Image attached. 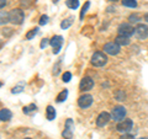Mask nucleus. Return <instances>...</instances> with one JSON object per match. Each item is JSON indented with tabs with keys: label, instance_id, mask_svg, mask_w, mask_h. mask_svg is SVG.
Wrapping results in <instances>:
<instances>
[{
	"label": "nucleus",
	"instance_id": "27",
	"mask_svg": "<svg viewBox=\"0 0 148 139\" xmlns=\"http://www.w3.org/2000/svg\"><path fill=\"white\" fill-rule=\"evenodd\" d=\"M48 22V16L47 15H42L40 18V25H46Z\"/></svg>",
	"mask_w": 148,
	"mask_h": 139
},
{
	"label": "nucleus",
	"instance_id": "32",
	"mask_svg": "<svg viewBox=\"0 0 148 139\" xmlns=\"http://www.w3.org/2000/svg\"><path fill=\"white\" fill-rule=\"evenodd\" d=\"M143 18H145V21H146V22H148V12L146 14V15H145V17H143Z\"/></svg>",
	"mask_w": 148,
	"mask_h": 139
},
{
	"label": "nucleus",
	"instance_id": "14",
	"mask_svg": "<svg viewBox=\"0 0 148 139\" xmlns=\"http://www.w3.org/2000/svg\"><path fill=\"white\" fill-rule=\"evenodd\" d=\"M115 42H116L120 47L121 46H128L130 44V37H125V36H117L116 38H115Z\"/></svg>",
	"mask_w": 148,
	"mask_h": 139
},
{
	"label": "nucleus",
	"instance_id": "22",
	"mask_svg": "<svg viewBox=\"0 0 148 139\" xmlns=\"http://www.w3.org/2000/svg\"><path fill=\"white\" fill-rule=\"evenodd\" d=\"M72 20H73V18H72V17H71V18H67V20H63V21H62V24H61V27H62V29H63V30H66V29H68V27H69V26H71V25H72V22H73Z\"/></svg>",
	"mask_w": 148,
	"mask_h": 139
},
{
	"label": "nucleus",
	"instance_id": "20",
	"mask_svg": "<svg viewBox=\"0 0 148 139\" xmlns=\"http://www.w3.org/2000/svg\"><path fill=\"white\" fill-rule=\"evenodd\" d=\"M36 110H37L36 105L31 104L30 106H26V107H24V113H26V114H30V113H32V112H35Z\"/></svg>",
	"mask_w": 148,
	"mask_h": 139
},
{
	"label": "nucleus",
	"instance_id": "13",
	"mask_svg": "<svg viewBox=\"0 0 148 139\" xmlns=\"http://www.w3.org/2000/svg\"><path fill=\"white\" fill-rule=\"evenodd\" d=\"M11 117H12V113H11L10 110H8V108L0 110V121H3V122L10 121Z\"/></svg>",
	"mask_w": 148,
	"mask_h": 139
},
{
	"label": "nucleus",
	"instance_id": "15",
	"mask_svg": "<svg viewBox=\"0 0 148 139\" xmlns=\"http://www.w3.org/2000/svg\"><path fill=\"white\" fill-rule=\"evenodd\" d=\"M46 118H47L48 121H53L56 118V110L52 106H47V108H46Z\"/></svg>",
	"mask_w": 148,
	"mask_h": 139
},
{
	"label": "nucleus",
	"instance_id": "9",
	"mask_svg": "<svg viewBox=\"0 0 148 139\" xmlns=\"http://www.w3.org/2000/svg\"><path fill=\"white\" fill-rule=\"evenodd\" d=\"M94 87V80L90 78V76H84L80 80V84H79V89L82 91H89Z\"/></svg>",
	"mask_w": 148,
	"mask_h": 139
},
{
	"label": "nucleus",
	"instance_id": "5",
	"mask_svg": "<svg viewBox=\"0 0 148 139\" xmlns=\"http://www.w3.org/2000/svg\"><path fill=\"white\" fill-rule=\"evenodd\" d=\"M135 36L138 40H146L148 37V26L145 24H138L135 27Z\"/></svg>",
	"mask_w": 148,
	"mask_h": 139
},
{
	"label": "nucleus",
	"instance_id": "1",
	"mask_svg": "<svg viewBox=\"0 0 148 139\" xmlns=\"http://www.w3.org/2000/svg\"><path fill=\"white\" fill-rule=\"evenodd\" d=\"M24 11L21 9H12L11 11H9V21L14 25H21L24 22Z\"/></svg>",
	"mask_w": 148,
	"mask_h": 139
},
{
	"label": "nucleus",
	"instance_id": "21",
	"mask_svg": "<svg viewBox=\"0 0 148 139\" xmlns=\"http://www.w3.org/2000/svg\"><path fill=\"white\" fill-rule=\"evenodd\" d=\"M128 21L131 22V24H136V22L141 21V17L137 15V14H132V15L128 16Z\"/></svg>",
	"mask_w": 148,
	"mask_h": 139
},
{
	"label": "nucleus",
	"instance_id": "24",
	"mask_svg": "<svg viewBox=\"0 0 148 139\" xmlns=\"http://www.w3.org/2000/svg\"><path fill=\"white\" fill-rule=\"evenodd\" d=\"M37 31H38V29H32V30H30V32H27V35H26V38L27 40H31L34 36H36V33H37Z\"/></svg>",
	"mask_w": 148,
	"mask_h": 139
},
{
	"label": "nucleus",
	"instance_id": "23",
	"mask_svg": "<svg viewBox=\"0 0 148 139\" xmlns=\"http://www.w3.org/2000/svg\"><path fill=\"white\" fill-rule=\"evenodd\" d=\"M89 6H90V3H89V1H86V3H85V6H83L82 11H80V20H83V17H84L85 12H86L88 9H89Z\"/></svg>",
	"mask_w": 148,
	"mask_h": 139
},
{
	"label": "nucleus",
	"instance_id": "2",
	"mask_svg": "<svg viewBox=\"0 0 148 139\" xmlns=\"http://www.w3.org/2000/svg\"><path fill=\"white\" fill-rule=\"evenodd\" d=\"M108 63V55L104 52H95L91 57V64L94 67H104L105 64Z\"/></svg>",
	"mask_w": 148,
	"mask_h": 139
},
{
	"label": "nucleus",
	"instance_id": "37",
	"mask_svg": "<svg viewBox=\"0 0 148 139\" xmlns=\"http://www.w3.org/2000/svg\"><path fill=\"white\" fill-rule=\"evenodd\" d=\"M0 47H1V42H0Z\"/></svg>",
	"mask_w": 148,
	"mask_h": 139
},
{
	"label": "nucleus",
	"instance_id": "3",
	"mask_svg": "<svg viewBox=\"0 0 148 139\" xmlns=\"http://www.w3.org/2000/svg\"><path fill=\"white\" fill-rule=\"evenodd\" d=\"M126 117V108L123 106H115L111 111V118L116 122H121Z\"/></svg>",
	"mask_w": 148,
	"mask_h": 139
},
{
	"label": "nucleus",
	"instance_id": "30",
	"mask_svg": "<svg viewBox=\"0 0 148 139\" xmlns=\"http://www.w3.org/2000/svg\"><path fill=\"white\" fill-rule=\"evenodd\" d=\"M120 139H135L132 136H130V134H123V136L120 137Z\"/></svg>",
	"mask_w": 148,
	"mask_h": 139
},
{
	"label": "nucleus",
	"instance_id": "35",
	"mask_svg": "<svg viewBox=\"0 0 148 139\" xmlns=\"http://www.w3.org/2000/svg\"><path fill=\"white\" fill-rule=\"evenodd\" d=\"M1 85H3V84H1V82H0V87H1Z\"/></svg>",
	"mask_w": 148,
	"mask_h": 139
},
{
	"label": "nucleus",
	"instance_id": "16",
	"mask_svg": "<svg viewBox=\"0 0 148 139\" xmlns=\"http://www.w3.org/2000/svg\"><path fill=\"white\" fill-rule=\"evenodd\" d=\"M9 21V12L6 11H0V25H5Z\"/></svg>",
	"mask_w": 148,
	"mask_h": 139
},
{
	"label": "nucleus",
	"instance_id": "17",
	"mask_svg": "<svg viewBox=\"0 0 148 139\" xmlns=\"http://www.w3.org/2000/svg\"><path fill=\"white\" fill-rule=\"evenodd\" d=\"M66 5L69 9H72V10H75V9H78V6H79V0H67Z\"/></svg>",
	"mask_w": 148,
	"mask_h": 139
},
{
	"label": "nucleus",
	"instance_id": "26",
	"mask_svg": "<svg viewBox=\"0 0 148 139\" xmlns=\"http://www.w3.org/2000/svg\"><path fill=\"white\" fill-rule=\"evenodd\" d=\"M115 96H116V99L119 101H123L125 100V94H123L122 91H117L116 94H115Z\"/></svg>",
	"mask_w": 148,
	"mask_h": 139
},
{
	"label": "nucleus",
	"instance_id": "28",
	"mask_svg": "<svg viewBox=\"0 0 148 139\" xmlns=\"http://www.w3.org/2000/svg\"><path fill=\"white\" fill-rule=\"evenodd\" d=\"M47 44H49V40H47V38H45V40H42V42H41V44H40V47L41 48H46L47 47Z\"/></svg>",
	"mask_w": 148,
	"mask_h": 139
},
{
	"label": "nucleus",
	"instance_id": "7",
	"mask_svg": "<svg viewBox=\"0 0 148 139\" xmlns=\"http://www.w3.org/2000/svg\"><path fill=\"white\" fill-rule=\"evenodd\" d=\"M132 127H133V122L131 121V119L126 118V119H123V121H121V122L117 123L116 129H117L120 133H123V134H125V133H127V132L131 131Z\"/></svg>",
	"mask_w": 148,
	"mask_h": 139
},
{
	"label": "nucleus",
	"instance_id": "33",
	"mask_svg": "<svg viewBox=\"0 0 148 139\" xmlns=\"http://www.w3.org/2000/svg\"><path fill=\"white\" fill-rule=\"evenodd\" d=\"M109 1H111V3H116V1H119V0H109Z\"/></svg>",
	"mask_w": 148,
	"mask_h": 139
},
{
	"label": "nucleus",
	"instance_id": "34",
	"mask_svg": "<svg viewBox=\"0 0 148 139\" xmlns=\"http://www.w3.org/2000/svg\"><path fill=\"white\" fill-rule=\"evenodd\" d=\"M137 139H147V138H137Z\"/></svg>",
	"mask_w": 148,
	"mask_h": 139
},
{
	"label": "nucleus",
	"instance_id": "6",
	"mask_svg": "<svg viewBox=\"0 0 148 139\" xmlns=\"http://www.w3.org/2000/svg\"><path fill=\"white\" fill-rule=\"evenodd\" d=\"M120 46L116 42H109L104 46V53L105 54H110V55H116L120 53Z\"/></svg>",
	"mask_w": 148,
	"mask_h": 139
},
{
	"label": "nucleus",
	"instance_id": "10",
	"mask_svg": "<svg viewBox=\"0 0 148 139\" xmlns=\"http://www.w3.org/2000/svg\"><path fill=\"white\" fill-rule=\"evenodd\" d=\"M92 104V96L86 94V95H82L79 99H78V106L80 108H88L90 107Z\"/></svg>",
	"mask_w": 148,
	"mask_h": 139
},
{
	"label": "nucleus",
	"instance_id": "18",
	"mask_svg": "<svg viewBox=\"0 0 148 139\" xmlns=\"http://www.w3.org/2000/svg\"><path fill=\"white\" fill-rule=\"evenodd\" d=\"M67 96H68V90L64 89L63 91H61L57 95V99H56V100H57V102H63V101L67 99Z\"/></svg>",
	"mask_w": 148,
	"mask_h": 139
},
{
	"label": "nucleus",
	"instance_id": "19",
	"mask_svg": "<svg viewBox=\"0 0 148 139\" xmlns=\"http://www.w3.org/2000/svg\"><path fill=\"white\" fill-rule=\"evenodd\" d=\"M122 5L126 7H136L137 6V1L136 0H122Z\"/></svg>",
	"mask_w": 148,
	"mask_h": 139
},
{
	"label": "nucleus",
	"instance_id": "29",
	"mask_svg": "<svg viewBox=\"0 0 148 139\" xmlns=\"http://www.w3.org/2000/svg\"><path fill=\"white\" fill-rule=\"evenodd\" d=\"M21 91H22V86H17L12 89V94H17V92H21Z\"/></svg>",
	"mask_w": 148,
	"mask_h": 139
},
{
	"label": "nucleus",
	"instance_id": "8",
	"mask_svg": "<svg viewBox=\"0 0 148 139\" xmlns=\"http://www.w3.org/2000/svg\"><path fill=\"white\" fill-rule=\"evenodd\" d=\"M49 44L53 47V53L57 54L59 53V50L62 48V44H63V37L62 36H53L52 38L49 40Z\"/></svg>",
	"mask_w": 148,
	"mask_h": 139
},
{
	"label": "nucleus",
	"instance_id": "12",
	"mask_svg": "<svg viewBox=\"0 0 148 139\" xmlns=\"http://www.w3.org/2000/svg\"><path fill=\"white\" fill-rule=\"evenodd\" d=\"M111 119V114L109 112H101L98 118H96V126L98 127H104L109 123V121Z\"/></svg>",
	"mask_w": 148,
	"mask_h": 139
},
{
	"label": "nucleus",
	"instance_id": "11",
	"mask_svg": "<svg viewBox=\"0 0 148 139\" xmlns=\"http://www.w3.org/2000/svg\"><path fill=\"white\" fill-rule=\"evenodd\" d=\"M73 129H74V123L71 118L67 119L66 122V127H64V131L62 133V136L64 139H72L73 138Z\"/></svg>",
	"mask_w": 148,
	"mask_h": 139
},
{
	"label": "nucleus",
	"instance_id": "36",
	"mask_svg": "<svg viewBox=\"0 0 148 139\" xmlns=\"http://www.w3.org/2000/svg\"><path fill=\"white\" fill-rule=\"evenodd\" d=\"M25 139H32V138H25Z\"/></svg>",
	"mask_w": 148,
	"mask_h": 139
},
{
	"label": "nucleus",
	"instance_id": "31",
	"mask_svg": "<svg viewBox=\"0 0 148 139\" xmlns=\"http://www.w3.org/2000/svg\"><path fill=\"white\" fill-rule=\"evenodd\" d=\"M6 5V0H0V9H3Z\"/></svg>",
	"mask_w": 148,
	"mask_h": 139
},
{
	"label": "nucleus",
	"instance_id": "4",
	"mask_svg": "<svg viewBox=\"0 0 148 139\" xmlns=\"http://www.w3.org/2000/svg\"><path fill=\"white\" fill-rule=\"evenodd\" d=\"M117 32L120 36H125V37H130L135 33V29H133V26L130 24V22H123L119 26L117 29Z\"/></svg>",
	"mask_w": 148,
	"mask_h": 139
},
{
	"label": "nucleus",
	"instance_id": "25",
	"mask_svg": "<svg viewBox=\"0 0 148 139\" xmlns=\"http://www.w3.org/2000/svg\"><path fill=\"white\" fill-rule=\"evenodd\" d=\"M62 79H63V81H64V82H68V81H71V79H72V74L69 73V72H66V73L63 74Z\"/></svg>",
	"mask_w": 148,
	"mask_h": 139
}]
</instances>
